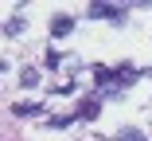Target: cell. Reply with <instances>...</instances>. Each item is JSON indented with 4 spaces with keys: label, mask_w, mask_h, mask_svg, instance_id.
<instances>
[{
    "label": "cell",
    "mask_w": 152,
    "mask_h": 141,
    "mask_svg": "<svg viewBox=\"0 0 152 141\" xmlns=\"http://www.w3.org/2000/svg\"><path fill=\"white\" fill-rule=\"evenodd\" d=\"M66 32H74V16H66V12H58V16L51 20V35H58V39H63Z\"/></svg>",
    "instance_id": "2"
},
{
    "label": "cell",
    "mask_w": 152,
    "mask_h": 141,
    "mask_svg": "<svg viewBox=\"0 0 152 141\" xmlns=\"http://www.w3.org/2000/svg\"><path fill=\"white\" fill-rule=\"evenodd\" d=\"M90 16H94V20H121V8H109V4H94V8H90Z\"/></svg>",
    "instance_id": "3"
},
{
    "label": "cell",
    "mask_w": 152,
    "mask_h": 141,
    "mask_svg": "<svg viewBox=\"0 0 152 141\" xmlns=\"http://www.w3.org/2000/svg\"><path fill=\"white\" fill-rule=\"evenodd\" d=\"M113 141H144V133L140 129H125V133H117Z\"/></svg>",
    "instance_id": "5"
},
{
    "label": "cell",
    "mask_w": 152,
    "mask_h": 141,
    "mask_svg": "<svg viewBox=\"0 0 152 141\" xmlns=\"http://www.w3.org/2000/svg\"><path fill=\"white\" fill-rule=\"evenodd\" d=\"M39 110H43V106L35 102V106H12V114H16V118H31V114H39Z\"/></svg>",
    "instance_id": "4"
},
{
    "label": "cell",
    "mask_w": 152,
    "mask_h": 141,
    "mask_svg": "<svg viewBox=\"0 0 152 141\" xmlns=\"http://www.w3.org/2000/svg\"><path fill=\"white\" fill-rule=\"evenodd\" d=\"M98 110H102V94H90V98L74 110V114H78L82 122H94V118H98Z\"/></svg>",
    "instance_id": "1"
},
{
    "label": "cell",
    "mask_w": 152,
    "mask_h": 141,
    "mask_svg": "<svg viewBox=\"0 0 152 141\" xmlns=\"http://www.w3.org/2000/svg\"><path fill=\"white\" fill-rule=\"evenodd\" d=\"M58 59H63L58 51H47V71H55V67H58Z\"/></svg>",
    "instance_id": "7"
},
{
    "label": "cell",
    "mask_w": 152,
    "mask_h": 141,
    "mask_svg": "<svg viewBox=\"0 0 152 141\" xmlns=\"http://www.w3.org/2000/svg\"><path fill=\"white\" fill-rule=\"evenodd\" d=\"M20 82H23V86H35V82H39V71H23Z\"/></svg>",
    "instance_id": "6"
}]
</instances>
